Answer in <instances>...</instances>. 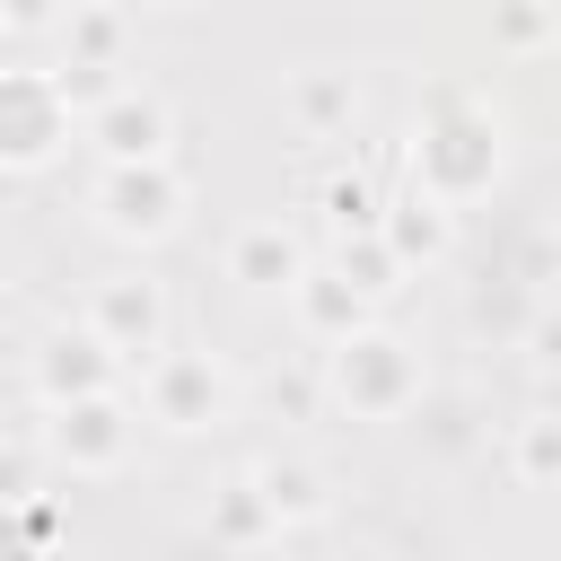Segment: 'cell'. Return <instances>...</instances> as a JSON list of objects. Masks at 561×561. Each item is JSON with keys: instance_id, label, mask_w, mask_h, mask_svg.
<instances>
[{"instance_id": "6da1fadb", "label": "cell", "mask_w": 561, "mask_h": 561, "mask_svg": "<svg viewBox=\"0 0 561 561\" xmlns=\"http://www.w3.org/2000/svg\"><path fill=\"white\" fill-rule=\"evenodd\" d=\"M403 167H412V193L465 210L500 184L508 167V140H500V114L473 96V88H430V105L412 114V140H403Z\"/></svg>"}, {"instance_id": "7a4b0ae2", "label": "cell", "mask_w": 561, "mask_h": 561, "mask_svg": "<svg viewBox=\"0 0 561 561\" xmlns=\"http://www.w3.org/2000/svg\"><path fill=\"white\" fill-rule=\"evenodd\" d=\"M324 394H333L351 421H403V412L421 403V351H412L403 333L368 324V333H351V342L324 351Z\"/></svg>"}, {"instance_id": "3957f363", "label": "cell", "mask_w": 561, "mask_h": 561, "mask_svg": "<svg viewBox=\"0 0 561 561\" xmlns=\"http://www.w3.org/2000/svg\"><path fill=\"white\" fill-rule=\"evenodd\" d=\"M184 202H193V184H184L175 158L96 167V184H88V210H96V228H105L114 245H167V237L184 228Z\"/></svg>"}, {"instance_id": "277c9868", "label": "cell", "mask_w": 561, "mask_h": 561, "mask_svg": "<svg viewBox=\"0 0 561 561\" xmlns=\"http://www.w3.org/2000/svg\"><path fill=\"white\" fill-rule=\"evenodd\" d=\"M131 438H140V403L131 394H88V403H53L35 421V456L61 465V473H123L131 465Z\"/></svg>"}, {"instance_id": "5b68a950", "label": "cell", "mask_w": 561, "mask_h": 561, "mask_svg": "<svg viewBox=\"0 0 561 561\" xmlns=\"http://www.w3.org/2000/svg\"><path fill=\"white\" fill-rule=\"evenodd\" d=\"M228 403H237V386H228V368H219L210 351H175V342H167V351L140 368V421L167 430V438H202V430H219Z\"/></svg>"}, {"instance_id": "8992f818", "label": "cell", "mask_w": 561, "mask_h": 561, "mask_svg": "<svg viewBox=\"0 0 561 561\" xmlns=\"http://www.w3.org/2000/svg\"><path fill=\"white\" fill-rule=\"evenodd\" d=\"M79 114L61 105L53 70H0V175H35L70 149Z\"/></svg>"}, {"instance_id": "52a82bcc", "label": "cell", "mask_w": 561, "mask_h": 561, "mask_svg": "<svg viewBox=\"0 0 561 561\" xmlns=\"http://www.w3.org/2000/svg\"><path fill=\"white\" fill-rule=\"evenodd\" d=\"M123 368H149L158 351H167V280H149V272H114V280H96L88 289V316H79Z\"/></svg>"}, {"instance_id": "ba28073f", "label": "cell", "mask_w": 561, "mask_h": 561, "mask_svg": "<svg viewBox=\"0 0 561 561\" xmlns=\"http://www.w3.org/2000/svg\"><path fill=\"white\" fill-rule=\"evenodd\" d=\"M79 140L96 149V167H149V158L175 149V105H167L158 88H131V79H123L105 105L79 114Z\"/></svg>"}, {"instance_id": "9c48e42d", "label": "cell", "mask_w": 561, "mask_h": 561, "mask_svg": "<svg viewBox=\"0 0 561 561\" xmlns=\"http://www.w3.org/2000/svg\"><path fill=\"white\" fill-rule=\"evenodd\" d=\"M26 394L53 412V403H88V394H123V359L88 333V324H53L35 351H26Z\"/></svg>"}, {"instance_id": "30bf717a", "label": "cell", "mask_w": 561, "mask_h": 561, "mask_svg": "<svg viewBox=\"0 0 561 561\" xmlns=\"http://www.w3.org/2000/svg\"><path fill=\"white\" fill-rule=\"evenodd\" d=\"M228 280H237V289H263V298H272V289L289 298V289L307 280L298 228H289V219H245V228L228 237Z\"/></svg>"}, {"instance_id": "8fae6325", "label": "cell", "mask_w": 561, "mask_h": 561, "mask_svg": "<svg viewBox=\"0 0 561 561\" xmlns=\"http://www.w3.org/2000/svg\"><path fill=\"white\" fill-rule=\"evenodd\" d=\"M289 316H298V333H307V342H324V351L377 324V307H368V298H359L333 263H307V280L289 289Z\"/></svg>"}, {"instance_id": "7c38bea8", "label": "cell", "mask_w": 561, "mask_h": 561, "mask_svg": "<svg viewBox=\"0 0 561 561\" xmlns=\"http://www.w3.org/2000/svg\"><path fill=\"white\" fill-rule=\"evenodd\" d=\"M245 482L263 491V508H272V526H280V535H289V526H316V517L333 508L324 473H316L307 456H280V447H272V456H254V465H245Z\"/></svg>"}, {"instance_id": "4fadbf2b", "label": "cell", "mask_w": 561, "mask_h": 561, "mask_svg": "<svg viewBox=\"0 0 561 561\" xmlns=\"http://www.w3.org/2000/svg\"><path fill=\"white\" fill-rule=\"evenodd\" d=\"M377 237H386V254H394L403 272H421V263H438V254L456 245V210L430 202V193H403V202H386Z\"/></svg>"}, {"instance_id": "5bb4252c", "label": "cell", "mask_w": 561, "mask_h": 561, "mask_svg": "<svg viewBox=\"0 0 561 561\" xmlns=\"http://www.w3.org/2000/svg\"><path fill=\"white\" fill-rule=\"evenodd\" d=\"M289 123H298L307 140L351 131V123H359V79H351V70H298V79H289Z\"/></svg>"}, {"instance_id": "9a60e30c", "label": "cell", "mask_w": 561, "mask_h": 561, "mask_svg": "<svg viewBox=\"0 0 561 561\" xmlns=\"http://www.w3.org/2000/svg\"><path fill=\"white\" fill-rule=\"evenodd\" d=\"M210 543H219V552H263V543H280V526H272V508H263V491H254L245 473L210 491Z\"/></svg>"}, {"instance_id": "2e32d148", "label": "cell", "mask_w": 561, "mask_h": 561, "mask_svg": "<svg viewBox=\"0 0 561 561\" xmlns=\"http://www.w3.org/2000/svg\"><path fill=\"white\" fill-rule=\"evenodd\" d=\"M123 9L114 0H70L61 18V61H88V70H123Z\"/></svg>"}, {"instance_id": "e0dca14e", "label": "cell", "mask_w": 561, "mask_h": 561, "mask_svg": "<svg viewBox=\"0 0 561 561\" xmlns=\"http://www.w3.org/2000/svg\"><path fill=\"white\" fill-rule=\"evenodd\" d=\"M508 473L526 491H561V412H517L508 421Z\"/></svg>"}, {"instance_id": "ac0fdd59", "label": "cell", "mask_w": 561, "mask_h": 561, "mask_svg": "<svg viewBox=\"0 0 561 561\" xmlns=\"http://www.w3.org/2000/svg\"><path fill=\"white\" fill-rule=\"evenodd\" d=\"M561 44V0H491V53H552Z\"/></svg>"}, {"instance_id": "d6986e66", "label": "cell", "mask_w": 561, "mask_h": 561, "mask_svg": "<svg viewBox=\"0 0 561 561\" xmlns=\"http://www.w3.org/2000/svg\"><path fill=\"white\" fill-rule=\"evenodd\" d=\"M324 219H333V237H368L377 219H386V193H377V175H359V167H342V175H324Z\"/></svg>"}, {"instance_id": "ffe728a7", "label": "cell", "mask_w": 561, "mask_h": 561, "mask_svg": "<svg viewBox=\"0 0 561 561\" xmlns=\"http://www.w3.org/2000/svg\"><path fill=\"white\" fill-rule=\"evenodd\" d=\"M333 272H342V280H351V289H359L368 307L403 289V263L386 254V237H377V228H368V237H342V254H333Z\"/></svg>"}, {"instance_id": "44dd1931", "label": "cell", "mask_w": 561, "mask_h": 561, "mask_svg": "<svg viewBox=\"0 0 561 561\" xmlns=\"http://www.w3.org/2000/svg\"><path fill=\"white\" fill-rule=\"evenodd\" d=\"M35 473H44L35 447H0V508H26L35 500Z\"/></svg>"}, {"instance_id": "7402d4cb", "label": "cell", "mask_w": 561, "mask_h": 561, "mask_svg": "<svg viewBox=\"0 0 561 561\" xmlns=\"http://www.w3.org/2000/svg\"><path fill=\"white\" fill-rule=\"evenodd\" d=\"M18 526H26V543H35V552H53V543H61V508H53L44 491H35L26 508H18Z\"/></svg>"}, {"instance_id": "603a6c76", "label": "cell", "mask_w": 561, "mask_h": 561, "mask_svg": "<svg viewBox=\"0 0 561 561\" xmlns=\"http://www.w3.org/2000/svg\"><path fill=\"white\" fill-rule=\"evenodd\" d=\"M0 561H44V552L26 543V526H18V508H0Z\"/></svg>"}, {"instance_id": "cb8c5ba5", "label": "cell", "mask_w": 561, "mask_h": 561, "mask_svg": "<svg viewBox=\"0 0 561 561\" xmlns=\"http://www.w3.org/2000/svg\"><path fill=\"white\" fill-rule=\"evenodd\" d=\"M272 403H280V412H307V403H316V386H307V377H289V386H272Z\"/></svg>"}, {"instance_id": "d4e9b609", "label": "cell", "mask_w": 561, "mask_h": 561, "mask_svg": "<svg viewBox=\"0 0 561 561\" xmlns=\"http://www.w3.org/2000/svg\"><path fill=\"white\" fill-rule=\"evenodd\" d=\"M9 26H18V0H0V35H9Z\"/></svg>"}, {"instance_id": "484cf974", "label": "cell", "mask_w": 561, "mask_h": 561, "mask_svg": "<svg viewBox=\"0 0 561 561\" xmlns=\"http://www.w3.org/2000/svg\"><path fill=\"white\" fill-rule=\"evenodd\" d=\"M149 9H202V0H149Z\"/></svg>"}, {"instance_id": "4316f807", "label": "cell", "mask_w": 561, "mask_h": 561, "mask_svg": "<svg viewBox=\"0 0 561 561\" xmlns=\"http://www.w3.org/2000/svg\"><path fill=\"white\" fill-rule=\"evenodd\" d=\"M0 289H9V245H0Z\"/></svg>"}, {"instance_id": "83f0119b", "label": "cell", "mask_w": 561, "mask_h": 561, "mask_svg": "<svg viewBox=\"0 0 561 561\" xmlns=\"http://www.w3.org/2000/svg\"><path fill=\"white\" fill-rule=\"evenodd\" d=\"M210 561H237V552H210Z\"/></svg>"}]
</instances>
